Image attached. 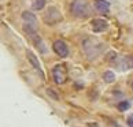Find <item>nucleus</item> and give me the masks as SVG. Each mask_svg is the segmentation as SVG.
Here are the masks:
<instances>
[{"instance_id":"obj_2","label":"nucleus","mask_w":133,"mask_h":127,"mask_svg":"<svg viewBox=\"0 0 133 127\" xmlns=\"http://www.w3.org/2000/svg\"><path fill=\"white\" fill-rule=\"evenodd\" d=\"M44 19H45V23L52 25V23H56V22L61 21L62 15H61V12H59L55 7H51V8L47 10V14L44 15Z\"/></svg>"},{"instance_id":"obj_12","label":"nucleus","mask_w":133,"mask_h":127,"mask_svg":"<svg viewBox=\"0 0 133 127\" xmlns=\"http://www.w3.org/2000/svg\"><path fill=\"white\" fill-rule=\"evenodd\" d=\"M47 93L50 94V96H52V99H55V100H58V99H59L58 94H55V93H54V92H52L51 89H48V90H47Z\"/></svg>"},{"instance_id":"obj_10","label":"nucleus","mask_w":133,"mask_h":127,"mask_svg":"<svg viewBox=\"0 0 133 127\" xmlns=\"http://www.w3.org/2000/svg\"><path fill=\"white\" fill-rule=\"evenodd\" d=\"M103 78H104L106 82H112L115 79V75H114V72H112V71H106L104 75H103Z\"/></svg>"},{"instance_id":"obj_1","label":"nucleus","mask_w":133,"mask_h":127,"mask_svg":"<svg viewBox=\"0 0 133 127\" xmlns=\"http://www.w3.org/2000/svg\"><path fill=\"white\" fill-rule=\"evenodd\" d=\"M71 12L76 17H87L88 15V3L87 0H74L71 4Z\"/></svg>"},{"instance_id":"obj_4","label":"nucleus","mask_w":133,"mask_h":127,"mask_svg":"<svg viewBox=\"0 0 133 127\" xmlns=\"http://www.w3.org/2000/svg\"><path fill=\"white\" fill-rule=\"evenodd\" d=\"M26 56H28V60L30 62V64L33 66V68L36 70L38 74H40V77L41 78H44V72H43V70H41V67H40V63H38V59L36 56L33 55V53L30 52V51H28L26 52Z\"/></svg>"},{"instance_id":"obj_5","label":"nucleus","mask_w":133,"mask_h":127,"mask_svg":"<svg viewBox=\"0 0 133 127\" xmlns=\"http://www.w3.org/2000/svg\"><path fill=\"white\" fill-rule=\"evenodd\" d=\"M52 75H54V79H55L56 84H63V82H65V78H66L63 66H56L52 70Z\"/></svg>"},{"instance_id":"obj_7","label":"nucleus","mask_w":133,"mask_h":127,"mask_svg":"<svg viewBox=\"0 0 133 127\" xmlns=\"http://www.w3.org/2000/svg\"><path fill=\"white\" fill-rule=\"evenodd\" d=\"M108 8H110V4H108L106 0H95V10L99 12H107Z\"/></svg>"},{"instance_id":"obj_6","label":"nucleus","mask_w":133,"mask_h":127,"mask_svg":"<svg viewBox=\"0 0 133 127\" xmlns=\"http://www.w3.org/2000/svg\"><path fill=\"white\" fill-rule=\"evenodd\" d=\"M92 29L96 33H102L107 30V22L104 19H93L92 21Z\"/></svg>"},{"instance_id":"obj_3","label":"nucleus","mask_w":133,"mask_h":127,"mask_svg":"<svg viewBox=\"0 0 133 127\" xmlns=\"http://www.w3.org/2000/svg\"><path fill=\"white\" fill-rule=\"evenodd\" d=\"M54 51L58 53V56L61 57H66L69 55V48L62 40H56L54 42Z\"/></svg>"},{"instance_id":"obj_8","label":"nucleus","mask_w":133,"mask_h":127,"mask_svg":"<svg viewBox=\"0 0 133 127\" xmlns=\"http://www.w3.org/2000/svg\"><path fill=\"white\" fill-rule=\"evenodd\" d=\"M22 18H23V21H25V25L32 26V27L36 26V17H34L32 12H28V11L23 12L22 14Z\"/></svg>"},{"instance_id":"obj_14","label":"nucleus","mask_w":133,"mask_h":127,"mask_svg":"<svg viewBox=\"0 0 133 127\" xmlns=\"http://www.w3.org/2000/svg\"><path fill=\"white\" fill-rule=\"evenodd\" d=\"M126 60L129 62V67L133 68V57H126Z\"/></svg>"},{"instance_id":"obj_9","label":"nucleus","mask_w":133,"mask_h":127,"mask_svg":"<svg viewBox=\"0 0 133 127\" xmlns=\"http://www.w3.org/2000/svg\"><path fill=\"white\" fill-rule=\"evenodd\" d=\"M44 6H45V0H33L32 7L34 10H43Z\"/></svg>"},{"instance_id":"obj_13","label":"nucleus","mask_w":133,"mask_h":127,"mask_svg":"<svg viewBox=\"0 0 133 127\" xmlns=\"http://www.w3.org/2000/svg\"><path fill=\"white\" fill-rule=\"evenodd\" d=\"M128 124H129V127H133V115L128 118Z\"/></svg>"},{"instance_id":"obj_11","label":"nucleus","mask_w":133,"mask_h":127,"mask_svg":"<svg viewBox=\"0 0 133 127\" xmlns=\"http://www.w3.org/2000/svg\"><path fill=\"white\" fill-rule=\"evenodd\" d=\"M118 108H119V111H126L128 108H129V102H128V101L119 102V105H118Z\"/></svg>"}]
</instances>
